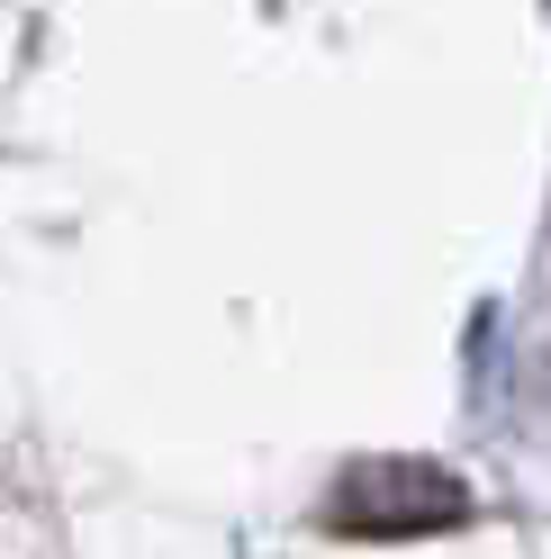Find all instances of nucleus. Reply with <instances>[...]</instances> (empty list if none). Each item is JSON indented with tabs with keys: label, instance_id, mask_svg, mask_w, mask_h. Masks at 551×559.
Masks as SVG:
<instances>
[{
	"label": "nucleus",
	"instance_id": "nucleus-1",
	"mask_svg": "<svg viewBox=\"0 0 551 559\" xmlns=\"http://www.w3.org/2000/svg\"><path fill=\"white\" fill-rule=\"evenodd\" d=\"M335 533H362V542H398V533H434V523H461L470 514V487H453L425 461H362L353 478L335 487Z\"/></svg>",
	"mask_w": 551,
	"mask_h": 559
}]
</instances>
